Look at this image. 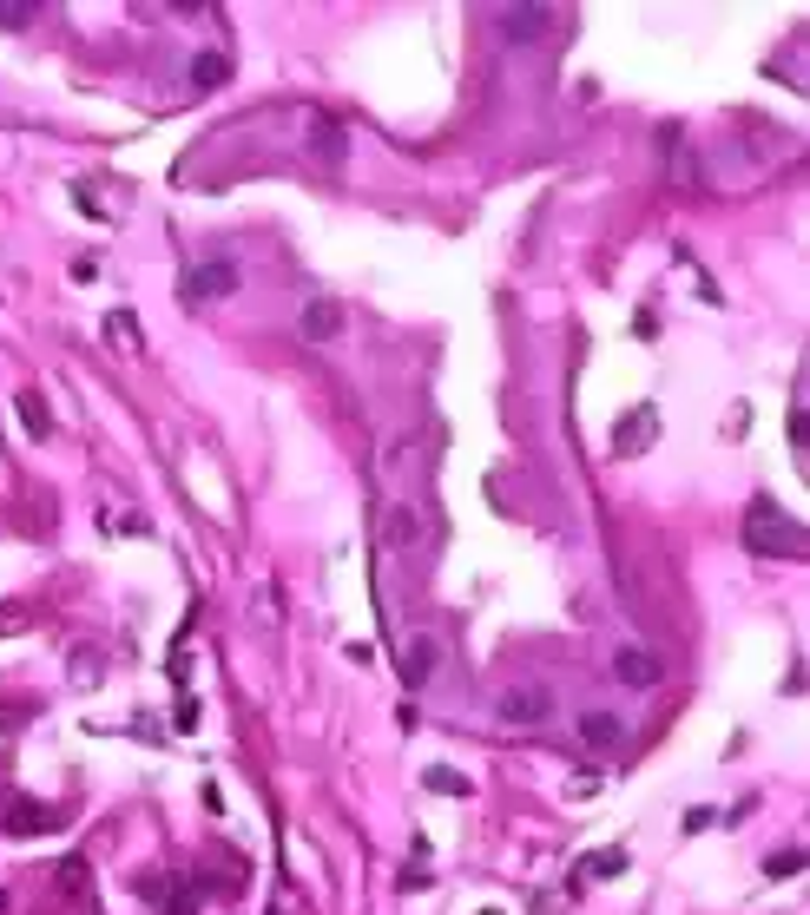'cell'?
Wrapping results in <instances>:
<instances>
[{
    "label": "cell",
    "mask_w": 810,
    "mask_h": 915,
    "mask_svg": "<svg viewBox=\"0 0 810 915\" xmlns=\"http://www.w3.org/2000/svg\"><path fill=\"white\" fill-rule=\"evenodd\" d=\"M745 547L764 553V560H797V553H804V527H797L771 494H758V501L745 507Z\"/></svg>",
    "instance_id": "cell-1"
},
{
    "label": "cell",
    "mask_w": 810,
    "mask_h": 915,
    "mask_svg": "<svg viewBox=\"0 0 810 915\" xmlns=\"http://www.w3.org/2000/svg\"><path fill=\"white\" fill-rule=\"evenodd\" d=\"M547 718H554V692L534 685V679L508 685V692L494 698V725H501V731H540Z\"/></svg>",
    "instance_id": "cell-2"
},
{
    "label": "cell",
    "mask_w": 810,
    "mask_h": 915,
    "mask_svg": "<svg viewBox=\"0 0 810 915\" xmlns=\"http://www.w3.org/2000/svg\"><path fill=\"white\" fill-rule=\"evenodd\" d=\"M238 290V264L231 257H211V264H191L185 270V303H218Z\"/></svg>",
    "instance_id": "cell-3"
},
{
    "label": "cell",
    "mask_w": 810,
    "mask_h": 915,
    "mask_svg": "<svg viewBox=\"0 0 810 915\" xmlns=\"http://www.w3.org/2000/svg\"><path fill=\"white\" fill-rule=\"evenodd\" d=\"M0 830H7V837H47V830H60V810L40 804V797H7Z\"/></svg>",
    "instance_id": "cell-4"
},
{
    "label": "cell",
    "mask_w": 810,
    "mask_h": 915,
    "mask_svg": "<svg viewBox=\"0 0 810 915\" xmlns=\"http://www.w3.org/2000/svg\"><path fill=\"white\" fill-rule=\"evenodd\" d=\"M613 679L633 685V692H652V685L666 679V659H659L652 646H620L613 652Z\"/></svg>",
    "instance_id": "cell-5"
},
{
    "label": "cell",
    "mask_w": 810,
    "mask_h": 915,
    "mask_svg": "<svg viewBox=\"0 0 810 915\" xmlns=\"http://www.w3.org/2000/svg\"><path fill=\"white\" fill-rule=\"evenodd\" d=\"M396 665H402V685H409V692H422V685L442 672V639H435V632H415L409 646H402Z\"/></svg>",
    "instance_id": "cell-6"
},
{
    "label": "cell",
    "mask_w": 810,
    "mask_h": 915,
    "mask_svg": "<svg viewBox=\"0 0 810 915\" xmlns=\"http://www.w3.org/2000/svg\"><path fill=\"white\" fill-rule=\"evenodd\" d=\"M652 435H659V409H652V402H639V409L620 415V428H613V448H620V455H639V448H652Z\"/></svg>",
    "instance_id": "cell-7"
},
{
    "label": "cell",
    "mask_w": 810,
    "mask_h": 915,
    "mask_svg": "<svg viewBox=\"0 0 810 915\" xmlns=\"http://www.w3.org/2000/svg\"><path fill=\"white\" fill-rule=\"evenodd\" d=\"M297 330H303V343H336V336H343V303L310 297V303H303V316H297Z\"/></svg>",
    "instance_id": "cell-8"
},
{
    "label": "cell",
    "mask_w": 810,
    "mask_h": 915,
    "mask_svg": "<svg viewBox=\"0 0 810 915\" xmlns=\"http://www.w3.org/2000/svg\"><path fill=\"white\" fill-rule=\"evenodd\" d=\"M382 527H389V547H396V553L422 547V514H415V501H389V507H382Z\"/></svg>",
    "instance_id": "cell-9"
},
{
    "label": "cell",
    "mask_w": 810,
    "mask_h": 915,
    "mask_svg": "<svg viewBox=\"0 0 810 915\" xmlns=\"http://www.w3.org/2000/svg\"><path fill=\"white\" fill-rule=\"evenodd\" d=\"M494 33L527 47V40H540V33H547V7H501V14H494Z\"/></svg>",
    "instance_id": "cell-10"
},
{
    "label": "cell",
    "mask_w": 810,
    "mask_h": 915,
    "mask_svg": "<svg viewBox=\"0 0 810 915\" xmlns=\"http://www.w3.org/2000/svg\"><path fill=\"white\" fill-rule=\"evenodd\" d=\"M580 738H587L593 751H613V744L626 738V725L613 718V711H580Z\"/></svg>",
    "instance_id": "cell-11"
},
{
    "label": "cell",
    "mask_w": 810,
    "mask_h": 915,
    "mask_svg": "<svg viewBox=\"0 0 810 915\" xmlns=\"http://www.w3.org/2000/svg\"><path fill=\"white\" fill-rule=\"evenodd\" d=\"M310 152L330 158V165H343V152H350V132H343V119H310Z\"/></svg>",
    "instance_id": "cell-12"
},
{
    "label": "cell",
    "mask_w": 810,
    "mask_h": 915,
    "mask_svg": "<svg viewBox=\"0 0 810 915\" xmlns=\"http://www.w3.org/2000/svg\"><path fill=\"white\" fill-rule=\"evenodd\" d=\"M14 409H20V422H27L33 442H47V435H53V415H47V402H40L33 389H14Z\"/></svg>",
    "instance_id": "cell-13"
},
{
    "label": "cell",
    "mask_w": 810,
    "mask_h": 915,
    "mask_svg": "<svg viewBox=\"0 0 810 915\" xmlns=\"http://www.w3.org/2000/svg\"><path fill=\"white\" fill-rule=\"evenodd\" d=\"M53 883L66 889V896H80V902H93V869H86V856H66L60 869H53Z\"/></svg>",
    "instance_id": "cell-14"
},
{
    "label": "cell",
    "mask_w": 810,
    "mask_h": 915,
    "mask_svg": "<svg viewBox=\"0 0 810 915\" xmlns=\"http://www.w3.org/2000/svg\"><path fill=\"white\" fill-rule=\"evenodd\" d=\"M224 73H231V66H224V53H198V60H191V86H198V93H218Z\"/></svg>",
    "instance_id": "cell-15"
},
{
    "label": "cell",
    "mask_w": 810,
    "mask_h": 915,
    "mask_svg": "<svg viewBox=\"0 0 810 915\" xmlns=\"http://www.w3.org/2000/svg\"><path fill=\"white\" fill-rule=\"evenodd\" d=\"M587 876H600V883H613V876H626V850H593L587 863H580V883Z\"/></svg>",
    "instance_id": "cell-16"
},
{
    "label": "cell",
    "mask_w": 810,
    "mask_h": 915,
    "mask_svg": "<svg viewBox=\"0 0 810 915\" xmlns=\"http://www.w3.org/2000/svg\"><path fill=\"white\" fill-rule=\"evenodd\" d=\"M106 343L139 349V343H145V336H139V316H132V310H112V316H106Z\"/></svg>",
    "instance_id": "cell-17"
},
{
    "label": "cell",
    "mask_w": 810,
    "mask_h": 915,
    "mask_svg": "<svg viewBox=\"0 0 810 915\" xmlns=\"http://www.w3.org/2000/svg\"><path fill=\"white\" fill-rule=\"evenodd\" d=\"M791 455H797V468L810 461V415H804V402H791Z\"/></svg>",
    "instance_id": "cell-18"
},
{
    "label": "cell",
    "mask_w": 810,
    "mask_h": 915,
    "mask_svg": "<svg viewBox=\"0 0 810 915\" xmlns=\"http://www.w3.org/2000/svg\"><path fill=\"white\" fill-rule=\"evenodd\" d=\"M797 869H804V850H778L771 863H764V876H771V883H784V876H797Z\"/></svg>",
    "instance_id": "cell-19"
},
{
    "label": "cell",
    "mask_w": 810,
    "mask_h": 915,
    "mask_svg": "<svg viewBox=\"0 0 810 915\" xmlns=\"http://www.w3.org/2000/svg\"><path fill=\"white\" fill-rule=\"evenodd\" d=\"M422 784H429V790H442V797H468V777H461V771H429Z\"/></svg>",
    "instance_id": "cell-20"
},
{
    "label": "cell",
    "mask_w": 810,
    "mask_h": 915,
    "mask_svg": "<svg viewBox=\"0 0 810 915\" xmlns=\"http://www.w3.org/2000/svg\"><path fill=\"white\" fill-rule=\"evenodd\" d=\"M33 14H40V7H33V0H14V7H7V0H0V27H33Z\"/></svg>",
    "instance_id": "cell-21"
},
{
    "label": "cell",
    "mask_w": 810,
    "mask_h": 915,
    "mask_svg": "<svg viewBox=\"0 0 810 915\" xmlns=\"http://www.w3.org/2000/svg\"><path fill=\"white\" fill-rule=\"evenodd\" d=\"M712 823H718V817H712L705 804H699V810H685V830H692V837H699V830H712Z\"/></svg>",
    "instance_id": "cell-22"
},
{
    "label": "cell",
    "mask_w": 810,
    "mask_h": 915,
    "mask_svg": "<svg viewBox=\"0 0 810 915\" xmlns=\"http://www.w3.org/2000/svg\"><path fill=\"white\" fill-rule=\"evenodd\" d=\"M0 915H7V889H0Z\"/></svg>",
    "instance_id": "cell-23"
},
{
    "label": "cell",
    "mask_w": 810,
    "mask_h": 915,
    "mask_svg": "<svg viewBox=\"0 0 810 915\" xmlns=\"http://www.w3.org/2000/svg\"><path fill=\"white\" fill-rule=\"evenodd\" d=\"M481 915H501V909H481Z\"/></svg>",
    "instance_id": "cell-24"
}]
</instances>
